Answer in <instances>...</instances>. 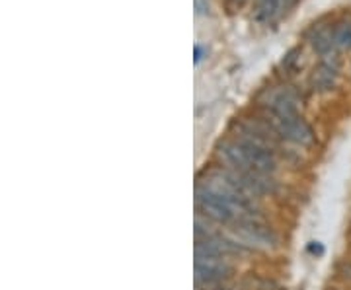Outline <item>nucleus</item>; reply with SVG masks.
Listing matches in <instances>:
<instances>
[{"label": "nucleus", "instance_id": "obj_10", "mask_svg": "<svg viewBox=\"0 0 351 290\" xmlns=\"http://www.w3.org/2000/svg\"><path fill=\"white\" fill-rule=\"evenodd\" d=\"M244 2H246V0H228V6L234 8V10H239V8H242Z\"/></svg>", "mask_w": 351, "mask_h": 290}, {"label": "nucleus", "instance_id": "obj_7", "mask_svg": "<svg viewBox=\"0 0 351 290\" xmlns=\"http://www.w3.org/2000/svg\"><path fill=\"white\" fill-rule=\"evenodd\" d=\"M252 287L256 290H279V285H277L276 280L265 277H258L256 280L252 278Z\"/></svg>", "mask_w": 351, "mask_h": 290}, {"label": "nucleus", "instance_id": "obj_1", "mask_svg": "<svg viewBox=\"0 0 351 290\" xmlns=\"http://www.w3.org/2000/svg\"><path fill=\"white\" fill-rule=\"evenodd\" d=\"M232 234L252 252L254 250H276L279 243V236L276 230L263 220V216L258 215L239 216L232 224Z\"/></svg>", "mask_w": 351, "mask_h": 290}, {"label": "nucleus", "instance_id": "obj_9", "mask_svg": "<svg viewBox=\"0 0 351 290\" xmlns=\"http://www.w3.org/2000/svg\"><path fill=\"white\" fill-rule=\"evenodd\" d=\"M339 275L351 282V261H346V263H341V265H339Z\"/></svg>", "mask_w": 351, "mask_h": 290}, {"label": "nucleus", "instance_id": "obj_2", "mask_svg": "<svg viewBox=\"0 0 351 290\" xmlns=\"http://www.w3.org/2000/svg\"><path fill=\"white\" fill-rule=\"evenodd\" d=\"M195 207L199 215L207 216L217 224H234V220L239 218V213L219 193L209 189L201 181L195 183Z\"/></svg>", "mask_w": 351, "mask_h": 290}, {"label": "nucleus", "instance_id": "obj_6", "mask_svg": "<svg viewBox=\"0 0 351 290\" xmlns=\"http://www.w3.org/2000/svg\"><path fill=\"white\" fill-rule=\"evenodd\" d=\"M334 41L338 49H351V22L341 20L334 24Z\"/></svg>", "mask_w": 351, "mask_h": 290}, {"label": "nucleus", "instance_id": "obj_11", "mask_svg": "<svg viewBox=\"0 0 351 290\" xmlns=\"http://www.w3.org/2000/svg\"><path fill=\"white\" fill-rule=\"evenodd\" d=\"M201 61V47H195V63Z\"/></svg>", "mask_w": 351, "mask_h": 290}, {"label": "nucleus", "instance_id": "obj_5", "mask_svg": "<svg viewBox=\"0 0 351 290\" xmlns=\"http://www.w3.org/2000/svg\"><path fill=\"white\" fill-rule=\"evenodd\" d=\"M279 2L281 0H256V6H254V18L258 22H267L276 16L277 8H279Z\"/></svg>", "mask_w": 351, "mask_h": 290}, {"label": "nucleus", "instance_id": "obj_4", "mask_svg": "<svg viewBox=\"0 0 351 290\" xmlns=\"http://www.w3.org/2000/svg\"><path fill=\"white\" fill-rule=\"evenodd\" d=\"M338 66H332V64L328 63L318 64L313 70V75H311V80H308L313 92H316V94H324V92L334 90L336 80H338Z\"/></svg>", "mask_w": 351, "mask_h": 290}, {"label": "nucleus", "instance_id": "obj_12", "mask_svg": "<svg viewBox=\"0 0 351 290\" xmlns=\"http://www.w3.org/2000/svg\"><path fill=\"white\" fill-rule=\"evenodd\" d=\"M332 290H339V289H332Z\"/></svg>", "mask_w": 351, "mask_h": 290}, {"label": "nucleus", "instance_id": "obj_8", "mask_svg": "<svg viewBox=\"0 0 351 290\" xmlns=\"http://www.w3.org/2000/svg\"><path fill=\"white\" fill-rule=\"evenodd\" d=\"M299 49H293L291 53H289L287 57L283 59V63H281V68L285 70V72H291V70H295V66H297V61H299Z\"/></svg>", "mask_w": 351, "mask_h": 290}, {"label": "nucleus", "instance_id": "obj_3", "mask_svg": "<svg viewBox=\"0 0 351 290\" xmlns=\"http://www.w3.org/2000/svg\"><path fill=\"white\" fill-rule=\"evenodd\" d=\"M234 269L225 259H195V285L197 289H207L223 285L232 277Z\"/></svg>", "mask_w": 351, "mask_h": 290}]
</instances>
